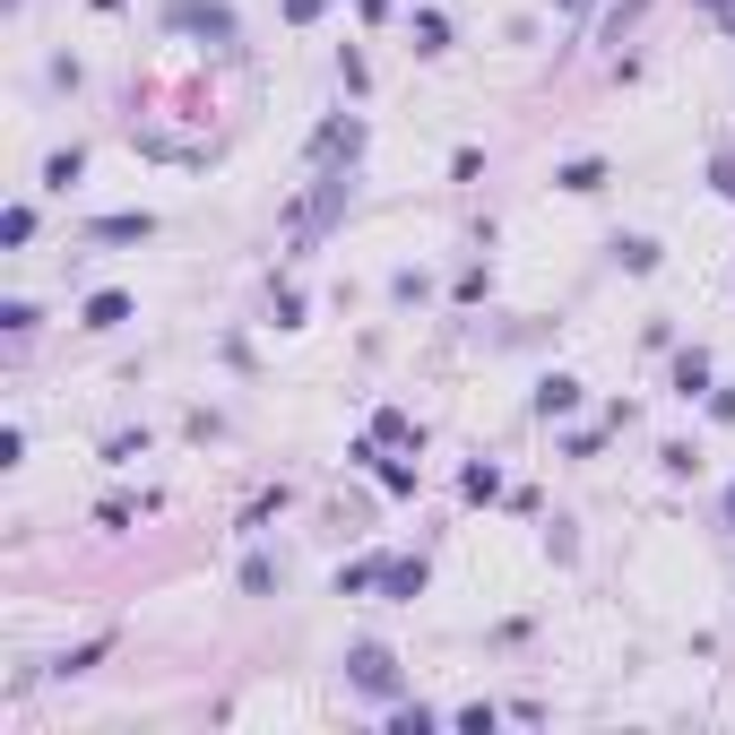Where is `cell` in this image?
<instances>
[{"mask_svg":"<svg viewBox=\"0 0 735 735\" xmlns=\"http://www.w3.org/2000/svg\"><path fill=\"white\" fill-rule=\"evenodd\" d=\"M277 589H286V563H277V554H251L243 563V598H277Z\"/></svg>","mask_w":735,"mask_h":735,"instance_id":"obj_7","label":"cell"},{"mask_svg":"<svg viewBox=\"0 0 735 735\" xmlns=\"http://www.w3.org/2000/svg\"><path fill=\"white\" fill-rule=\"evenodd\" d=\"M381 589L407 606V598H424V563H381Z\"/></svg>","mask_w":735,"mask_h":735,"instance_id":"obj_10","label":"cell"},{"mask_svg":"<svg viewBox=\"0 0 735 735\" xmlns=\"http://www.w3.org/2000/svg\"><path fill=\"white\" fill-rule=\"evenodd\" d=\"M640 9H649V0H623V9H614V17H606V44H623V26H631Z\"/></svg>","mask_w":735,"mask_h":735,"instance_id":"obj_23","label":"cell"},{"mask_svg":"<svg viewBox=\"0 0 735 735\" xmlns=\"http://www.w3.org/2000/svg\"><path fill=\"white\" fill-rule=\"evenodd\" d=\"M356 147H364V122H321V130H312V165H329V156L356 165Z\"/></svg>","mask_w":735,"mask_h":735,"instance_id":"obj_3","label":"cell"},{"mask_svg":"<svg viewBox=\"0 0 735 735\" xmlns=\"http://www.w3.org/2000/svg\"><path fill=\"white\" fill-rule=\"evenodd\" d=\"M347 684L372 692V701H398V658H389L381 640H356V649H347Z\"/></svg>","mask_w":735,"mask_h":735,"instance_id":"obj_1","label":"cell"},{"mask_svg":"<svg viewBox=\"0 0 735 735\" xmlns=\"http://www.w3.org/2000/svg\"><path fill=\"white\" fill-rule=\"evenodd\" d=\"M130 519H138V502H122V493H113V502H96V528H113V537H122Z\"/></svg>","mask_w":735,"mask_h":735,"instance_id":"obj_19","label":"cell"},{"mask_svg":"<svg viewBox=\"0 0 735 735\" xmlns=\"http://www.w3.org/2000/svg\"><path fill=\"white\" fill-rule=\"evenodd\" d=\"M719 519H727V537H735V485H727V502H719Z\"/></svg>","mask_w":735,"mask_h":735,"instance_id":"obj_24","label":"cell"},{"mask_svg":"<svg viewBox=\"0 0 735 735\" xmlns=\"http://www.w3.org/2000/svg\"><path fill=\"white\" fill-rule=\"evenodd\" d=\"M122 321H130V294H122V286H105V294L79 303V329H122Z\"/></svg>","mask_w":735,"mask_h":735,"instance_id":"obj_6","label":"cell"},{"mask_svg":"<svg viewBox=\"0 0 735 735\" xmlns=\"http://www.w3.org/2000/svg\"><path fill=\"white\" fill-rule=\"evenodd\" d=\"M338 79H347V96H364V87H372V70H364V52H356V44L338 52Z\"/></svg>","mask_w":735,"mask_h":735,"instance_id":"obj_18","label":"cell"},{"mask_svg":"<svg viewBox=\"0 0 735 735\" xmlns=\"http://www.w3.org/2000/svg\"><path fill=\"white\" fill-rule=\"evenodd\" d=\"M165 26H200L217 52H243V44H234V9H226V0H165Z\"/></svg>","mask_w":735,"mask_h":735,"instance_id":"obj_2","label":"cell"},{"mask_svg":"<svg viewBox=\"0 0 735 735\" xmlns=\"http://www.w3.org/2000/svg\"><path fill=\"white\" fill-rule=\"evenodd\" d=\"M364 589H381V563H347L338 571V598H364Z\"/></svg>","mask_w":735,"mask_h":735,"instance_id":"obj_17","label":"cell"},{"mask_svg":"<svg viewBox=\"0 0 735 735\" xmlns=\"http://www.w3.org/2000/svg\"><path fill=\"white\" fill-rule=\"evenodd\" d=\"M675 398H710V356H675Z\"/></svg>","mask_w":735,"mask_h":735,"instance_id":"obj_12","label":"cell"},{"mask_svg":"<svg viewBox=\"0 0 735 735\" xmlns=\"http://www.w3.org/2000/svg\"><path fill=\"white\" fill-rule=\"evenodd\" d=\"M415 52H424V61L450 52V17H442V9H415Z\"/></svg>","mask_w":735,"mask_h":735,"instance_id":"obj_8","label":"cell"},{"mask_svg":"<svg viewBox=\"0 0 735 735\" xmlns=\"http://www.w3.org/2000/svg\"><path fill=\"white\" fill-rule=\"evenodd\" d=\"M105 658H113V631H96V640H79V649H70V658H61L52 675H87V666H105Z\"/></svg>","mask_w":735,"mask_h":735,"instance_id":"obj_11","label":"cell"},{"mask_svg":"<svg viewBox=\"0 0 735 735\" xmlns=\"http://www.w3.org/2000/svg\"><path fill=\"white\" fill-rule=\"evenodd\" d=\"M147 234H156L147 208H130V217H96V226H87V243H147Z\"/></svg>","mask_w":735,"mask_h":735,"instance_id":"obj_5","label":"cell"},{"mask_svg":"<svg viewBox=\"0 0 735 735\" xmlns=\"http://www.w3.org/2000/svg\"><path fill=\"white\" fill-rule=\"evenodd\" d=\"M105 459H113V468H130V459H147V433H113V442H105Z\"/></svg>","mask_w":735,"mask_h":735,"instance_id":"obj_20","label":"cell"},{"mask_svg":"<svg viewBox=\"0 0 735 735\" xmlns=\"http://www.w3.org/2000/svg\"><path fill=\"white\" fill-rule=\"evenodd\" d=\"M554 9H571V17H580V9H598V0H554Z\"/></svg>","mask_w":735,"mask_h":735,"instance_id":"obj_26","label":"cell"},{"mask_svg":"<svg viewBox=\"0 0 735 735\" xmlns=\"http://www.w3.org/2000/svg\"><path fill=\"white\" fill-rule=\"evenodd\" d=\"M268 312H277V329H303V294H294V286H277V303H268Z\"/></svg>","mask_w":735,"mask_h":735,"instance_id":"obj_21","label":"cell"},{"mask_svg":"<svg viewBox=\"0 0 735 735\" xmlns=\"http://www.w3.org/2000/svg\"><path fill=\"white\" fill-rule=\"evenodd\" d=\"M614 260H623L631 277H649V268H658V243H649V234H614Z\"/></svg>","mask_w":735,"mask_h":735,"instance_id":"obj_13","label":"cell"},{"mask_svg":"<svg viewBox=\"0 0 735 735\" xmlns=\"http://www.w3.org/2000/svg\"><path fill=\"white\" fill-rule=\"evenodd\" d=\"M459 493H468V502H493V493H502V468H493V459H477V468L459 477Z\"/></svg>","mask_w":735,"mask_h":735,"instance_id":"obj_15","label":"cell"},{"mask_svg":"<svg viewBox=\"0 0 735 735\" xmlns=\"http://www.w3.org/2000/svg\"><path fill=\"white\" fill-rule=\"evenodd\" d=\"M0 243H9V251H26V243H35V208H26V200L0 217Z\"/></svg>","mask_w":735,"mask_h":735,"instance_id":"obj_16","label":"cell"},{"mask_svg":"<svg viewBox=\"0 0 735 735\" xmlns=\"http://www.w3.org/2000/svg\"><path fill=\"white\" fill-rule=\"evenodd\" d=\"M35 321H44V312H35V303H0V329H9V338H26V329H35Z\"/></svg>","mask_w":735,"mask_h":735,"instance_id":"obj_22","label":"cell"},{"mask_svg":"<svg viewBox=\"0 0 735 735\" xmlns=\"http://www.w3.org/2000/svg\"><path fill=\"white\" fill-rule=\"evenodd\" d=\"M528 407H537V415H545V424H554V415H571V407H580V381H571V372H545V381H537V398H528Z\"/></svg>","mask_w":735,"mask_h":735,"instance_id":"obj_4","label":"cell"},{"mask_svg":"<svg viewBox=\"0 0 735 735\" xmlns=\"http://www.w3.org/2000/svg\"><path fill=\"white\" fill-rule=\"evenodd\" d=\"M79 173H87V156H79V147H61V156H44V191H70Z\"/></svg>","mask_w":735,"mask_h":735,"instance_id":"obj_14","label":"cell"},{"mask_svg":"<svg viewBox=\"0 0 735 735\" xmlns=\"http://www.w3.org/2000/svg\"><path fill=\"white\" fill-rule=\"evenodd\" d=\"M554 182H563V191H580V200H589V191H606V156H571V165H563V173H554Z\"/></svg>","mask_w":735,"mask_h":735,"instance_id":"obj_9","label":"cell"},{"mask_svg":"<svg viewBox=\"0 0 735 735\" xmlns=\"http://www.w3.org/2000/svg\"><path fill=\"white\" fill-rule=\"evenodd\" d=\"M389 9H398V0H364V17H389Z\"/></svg>","mask_w":735,"mask_h":735,"instance_id":"obj_25","label":"cell"}]
</instances>
